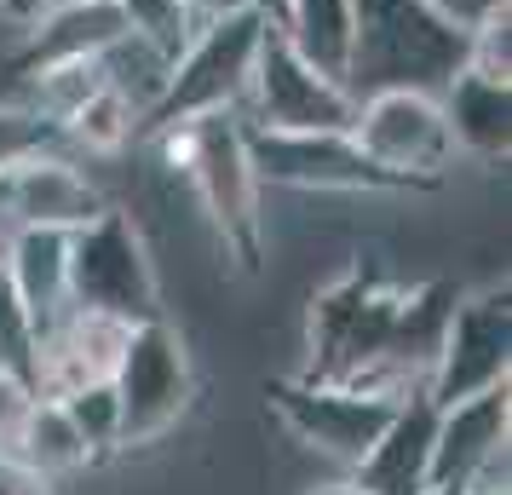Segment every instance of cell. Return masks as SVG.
I'll list each match as a JSON object with an SVG mask.
<instances>
[{"label":"cell","instance_id":"obj_15","mask_svg":"<svg viewBox=\"0 0 512 495\" xmlns=\"http://www.w3.org/2000/svg\"><path fill=\"white\" fill-rule=\"evenodd\" d=\"M432 426H438V403L426 398V392H409L392 409L386 432L374 438V449L351 467V484H363L369 495H426Z\"/></svg>","mask_w":512,"mask_h":495},{"label":"cell","instance_id":"obj_25","mask_svg":"<svg viewBox=\"0 0 512 495\" xmlns=\"http://www.w3.org/2000/svg\"><path fill=\"white\" fill-rule=\"evenodd\" d=\"M64 133L58 121L35 116V110H0V173L18 167L24 156H41V150H58Z\"/></svg>","mask_w":512,"mask_h":495},{"label":"cell","instance_id":"obj_16","mask_svg":"<svg viewBox=\"0 0 512 495\" xmlns=\"http://www.w3.org/2000/svg\"><path fill=\"white\" fill-rule=\"evenodd\" d=\"M443 104V127L449 144L466 156H484V162H507L512 150V87L501 75H484L466 64L449 87L438 93Z\"/></svg>","mask_w":512,"mask_h":495},{"label":"cell","instance_id":"obj_29","mask_svg":"<svg viewBox=\"0 0 512 495\" xmlns=\"http://www.w3.org/2000/svg\"><path fill=\"white\" fill-rule=\"evenodd\" d=\"M311 495H369V490H363V484H351V478H346V484H317Z\"/></svg>","mask_w":512,"mask_h":495},{"label":"cell","instance_id":"obj_23","mask_svg":"<svg viewBox=\"0 0 512 495\" xmlns=\"http://www.w3.org/2000/svg\"><path fill=\"white\" fill-rule=\"evenodd\" d=\"M116 6V18L127 35H139L150 47H162L167 58H179L190 47V35L202 29V18L190 12L185 0H110Z\"/></svg>","mask_w":512,"mask_h":495},{"label":"cell","instance_id":"obj_31","mask_svg":"<svg viewBox=\"0 0 512 495\" xmlns=\"http://www.w3.org/2000/svg\"><path fill=\"white\" fill-rule=\"evenodd\" d=\"M0 6H12V12H35V0H0Z\"/></svg>","mask_w":512,"mask_h":495},{"label":"cell","instance_id":"obj_28","mask_svg":"<svg viewBox=\"0 0 512 495\" xmlns=\"http://www.w3.org/2000/svg\"><path fill=\"white\" fill-rule=\"evenodd\" d=\"M236 6H242V12H259L265 24H277L282 18V0H236Z\"/></svg>","mask_w":512,"mask_h":495},{"label":"cell","instance_id":"obj_8","mask_svg":"<svg viewBox=\"0 0 512 495\" xmlns=\"http://www.w3.org/2000/svg\"><path fill=\"white\" fill-rule=\"evenodd\" d=\"M351 144L369 156L380 173H392L403 190L432 185L443 162L455 156L449 127H443V104L432 93H369L351 110Z\"/></svg>","mask_w":512,"mask_h":495},{"label":"cell","instance_id":"obj_24","mask_svg":"<svg viewBox=\"0 0 512 495\" xmlns=\"http://www.w3.org/2000/svg\"><path fill=\"white\" fill-rule=\"evenodd\" d=\"M64 415H70V426L81 432V444H87V455H110V449H121V403H116V386L110 380H87V386H75V392H64Z\"/></svg>","mask_w":512,"mask_h":495},{"label":"cell","instance_id":"obj_10","mask_svg":"<svg viewBox=\"0 0 512 495\" xmlns=\"http://www.w3.org/2000/svg\"><path fill=\"white\" fill-rule=\"evenodd\" d=\"M397 403L403 398L357 392V386H340V380H288V386H271V409L282 415V426L300 444L323 449V455L346 461V467H357L374 449V438L386 432Z\"/></svg>","mask_w":512,"mask_h":495},{"label":"cell","instance_id":"obj_9","mask_svg":"<svg viewBox=\"0 0 512 495\" xmlns=\"http://www.w3.org/2000/svg\"><path fill=\"white\" fill-rule=\"evenodd\" d=\"M507 369H512V306L507 288H489L478 300H455L420 392L438 409H449V403L478 398L489 386H507Z\"/></svg>","mask_w":512,"mask_h":495},{"label":"cell","instance_id":"obj_12","mask_svg":"<svg viewBox=\"0 0 512 495\" xmlns=\"http://www.w3.org/2000/svg\"><path fill=\"white\" fill-rule=\"evenodd\" d=\"M248 162L259 185H294V190H403L392 173L351 144V133H265L242 127Z\"/></svg>","mask_w":512,"mask_h":495},{"label":"cell","instance_id":"obj_5","mask_svg":"<svg viewBox=\"0 0 512 495\" xmlns=\"http://www.w3.org/2000/svg\"><path fill=\"white\" fill-rule=\"evenodd\" d=\"M403 294L380 288L369 271H351L340 288H328L311 306V375L305 380H340L369 392L380 357L392 346Z\"/></svg>","mask_w":512,"mask_h":495},{"label":"cell","instance_id":"obj_22","mask_svg":"<svg viewBox=\"0 0 512 495\" xmlns=\"http://www.w3.org/2000/svg\"><path fill=\"white\" fill-rule=\"evenodd\" d=\"M144 121L133 116V104H121L110 87H98L81 110H75L58 133H64V144H81L87 156H116V150H127L133 144V133H139Z\"/></svg>","mask_w":512,"mask_h":495},{"label":"cell","instance_id":"obj_13","mask_svg":"<svg viewBox=\"0 0 512 495\" xmlns=\"http://www.w3.org/2000/svg\"><path fill=\"white\" fill-rule=\"evenodd\" d=\"M110 202L98 196V185L58 150L24 156L18 167L0 173V236L24 231V225H47V231H75Z\"/></svg>","mask_w":512,"mask_h":495},{"label":"cell","instance_id":"obj_20","mask_svg":"<svg viewBox=\"0 0 512 495\" xmlns=\"http://www.w3.org/2000/svg\"><path fill=\"white\" fill-rule=\"evenodd\" d=\"M6 449H12V455L35 472V478H64V472H81L87 461H93L58 398H29V409L18 415V426H12Z\"/></svg>","mask_w":512,"mask_h":495},{"label":"cell","instance_id":"obj_6","mask_svg":"<svg viewBox=\"0 0 512 495\" xmlns=\"http://www.w3.org/2000/svg\"><path fill=\"white\" fill-rule=\"evenodd\" d=\"M110 386H116V403H121V444L127 449L156 444L162 432L179 426V415L196 398V380H190L185 340L167 329V317H150V323L127 329L116 369H110Z\"/></svg>","mask_w":512,"mask_h":495},{"label":"cell","instance_id":"obj_30","mask_svg":"<svg viewBox=\"0 0 512 495\" xmlns=\"http://www.w3.org/2000/svg\"><path fill=\"white\" fill-rule=\"evenodd\" d=\"M466 495H512L507 484H478V490H466Z\"/></svg>","mask_w":512,"mask_h":495},{"label":"cell","instance_id":"obj_4","mask_svg":"<svg viewBox=\"0 0 512 495\" xmlns=\"http://www.w3.org/2000/svg\"><path fill=\"white\" fill-rule=\"evenodd\" d=\"M259 12H225L190 35V47L173 58L167 75V93L156 104L150 127H173V121H196V116H236L242 93H248V75H254V52L265 35Z\"/></svg>","mask_w":512,"mask_h":495},{"label":"cell","instance_id":"obj_17","mask_svg":"<svg viewBox=\"0 0 512 495\" xmlns=\"http://www.w3.org/2000/svg\"><path fill=\"white\" fill-rule=\"evenodd\" d=\"M0 277L24 300L35 329L70 306V231H47V225H24L6 236L0 248Z\"/></svg>","mask_w":512,"mask_h":495},{"label":"cell","instance_id":"obj_7","mask_svg":"<svg viewBox=\"0 0 512 495\" xmlns=\"http://www.w3.org/2000/svg\"><path fill=\"white\" fill-rule=\"evenodd\" d=\"M351 93L323 70H311L300 52L277 35V24L259 35L254 75L242 93V127H265V133H346L351 127Z\"/></svg>","mask_w":512,"mask_h":495},{"label":"cell","instance_id":"obj_11","mask_svg":"<svg viewBox=\"0 0 512 495\" xmlns=\"http://www.w3.org/2000/svg\"><path fill=\"white\" fill-rule=\"evenodd\" d=\"M507 438H512V392L489 386L478 398H461L438 409L432 426V472L426 490H478L507 484Z\"/></svg>","mask_w":512,"mask_h":495},{"label":"cell","instance_id":"obj_21","mask_svg":"<svg viewBox=\"0 0 512 495\" xmlns=\"http://www.w3.org/2000/svg\"><path fill=\"white\" fill-rule=\"evenodd\" d=\"M93 64H98V81H104L121 104H133V116L150 127V116H156V104H162V93H167L173 58H167L162 47H150V41H139V35H127V29H121Z\"/></svg>","mask_w":512,"mask_h":495},{"label":"cell","instance_id":"obj_26","mask_svg":"<svg viewBox=\"0 0 512 495\" xmlns=\"http://www.w3.org/2000/svg\"><path fill=\"white\" fill-rule=\"evenodd\" d=\"M426 6H432L438 18H449L455 29H466V35L478 24H489L495 12H507V0H426Z\"/></svg>","mask_w":512,"mask_h":495},{"label":"cell","instance_id":"obj_19","mask_svg":"<svg viewBox=\"0 0 512 495\" xmlns=\"http://www.w3.org/2000/svg\"><path fill=\"white\" fill-rule=\"evenodd\" d=\"M277 35L300 52L311 70H323L328 81H340V87H346L351 35H357L351 0H282Z\"/></svg>","mask_w":512,"mask_h":495},{"label":"cell","instance_id":"obj_18","mask_svg":"<svg viewBox=\"0 0 512 495\" xmlns=\"http://www.w3.org/2000/svg\"><path fill=\"white\" fill-rule=\"evenodd\" d=\"M121 35V18L110 0H52L41 24L18 52V70H47V64H70V58H98Z\"/></svg>","mask_w":512,"mask_h":495},{"label":"cell","instance_id":"obj_1","mask_svg":"<svg viewBox=\"0 0 512 495\" xmlns=\"http://www.w3.org/2000/svg\"><path fill=\"white\" fill-rule=\"evenodd\" d=\"M351 104L369 93H432L438 98L472 64V35L438 18L426 0H351Z\"/></svg>","mask_w":512,"mask_h":495},{"label":"cell","instance_id":"obj_27","mask_svg":"<svg viewBox=\"0 0 512 495\" xmlns=\"http://www.w3.org/2000/svg\"><path fill=\"white\" fill-rule=\"evenodd\" d=\"M185 6L202 18V24H208V18H225V12H236V0H185Z\"/></svg>","mask_w":512,"mask_h":495},{"label":"cell","instance_id":"obj_2","mask_svg":"<svg viewBox=\"0 0 512 495\" xmlns=\"http://www.w3.org/2000/svg\"><path fill=\"white\" fill-rule=\"evenodd\" d=\"M167 150V167H179L202 208L213 213V225L225 236V248L242 254V265L259 260V202H254V162H248V139H242V116H196L156 127Z\"/></svg>","mask_w":512,"mask_h":495},{"label":"cell","instance_id":"obj_3","mask_svg":"<svg viewBox=\"0 0 512 495\" xmlns=\"http://www.w3.org/2000/svg\"><path fill=\"white\" fill-rule=\"evenodd\" d=\"M70 306L116 317L127 329L162 317L156 265H150V248L127 213L104 208L70 231Z\"/></svg>","mask_w":512,"mask_h":495},{"label":"cell","instance_id":"obj_14","mask_svg":"<svg viewBox=\"0 0 512 495\" xmlns=\"http://www.w3.org/2000/svg\"><path fill=\"white\" fill-rule=\"evenodd\" d=\"M127 340V323L64 306L35 329V398H64L87 380H110Z\"/></svg>","mask_w":512,"mask_h":495}]
</instances>
